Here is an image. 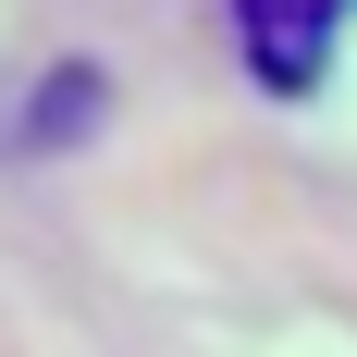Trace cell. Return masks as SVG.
Masks as SVG:
<instances>
[{"instance_id": "obj_1", "label": "cell", "mask_w": 357, "mask_h": 357, "mask_svg": "<svg viewBox=\"0 0 357 357\" xmlns=\"http://www.w3.org/2000/svg\"><path fill=\"white\" fill-rule=\"evenodd\" d=\"M234 37H247V74L259 86H321L333 37H345V0H234Z\"/></svg>"}]
</instances>
